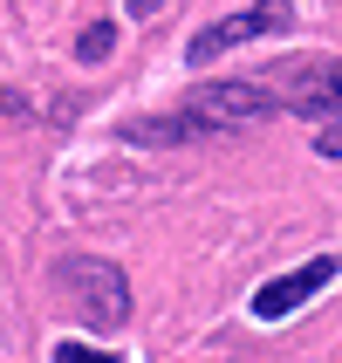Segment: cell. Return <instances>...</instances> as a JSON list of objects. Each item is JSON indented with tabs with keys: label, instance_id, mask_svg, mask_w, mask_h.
Instances as JSON below:
<instances>
[{
	"label": "cell",
	"instance_id": "9c48e42d",
	"mask_svg": "<svg viewBox=\"0 0 342 363\" xmlns=\"http://www.w3.org/2000/svg\"><path fill=\"white\" fill-rule=\"evenodd\" d=\"M315 151H322V158H342V117L336 123H315Z\"/></svg>",
	"mask_w": 342,
	"mask_h": 363
},
{
	"label": "cell",
	"instance_id": "6da1fadb",
	"mask_svg": "<svg viewBox=\"0 0 342 363\" xmlns=\"http://www.w3.org/2000/svg\"><path fill=\"white\" fill-rule=\"evenodd\" d=\"M62 295L82 329H123L130 323V281L117 261H62Z\"/></svg>",
	"mask_w": 342,
	"mask_h": 363
},
{
	"label": "cell",
	"instance_id": "3957f363",
	"mask_svg": "<svg viewBox=\"0 0 342 363\" xmlns=\"http://www.w3.org/2000/svg\"><path fill=\"white\" fill-rule=\"evenodd\" d=\"M287 28H295V0H253V7H240V14L199 28L192 48H185V62L205 69V62H220L226 48H246V41H261V35H287Z\"/></svg>",
	"mask_w": 342,
	"mask_h": 363
},
{
	"label": "cell",
	"instance_id": "30bf717a",
	"mask_svg": "<svg viewBox=\"0 0 342 363\" xmlns=\"http://www.w3.org/2000/svg\"><path fill=\"white\" fill-rule=\"evenodd\" d=\"M164 0H130V14H158Z\"/></svg>",
	"mask_w": 342,
	"mask_h": 363
},
{
	"label": "cell",
	"instance_id": "277c9868",
	"mask_svg": "<svg viewBox=\"0 0 342 363\" xmlns=\"http://www.w3.org/2000/svg\"><path fill=\"white\" fill-rule=\"evenodd\" d=\"M281 110L315 117V123H336L342 117V62H302V69H287Z\"/></svg>",
	"mask_w": 342,
	"mask_h": 363
},
{
	"label": "cell",
	"instance_id": "5b68a950",
	"mask_svg": "<svg viewBox=\"0 0 342 363\" xmlns=\"http://www.w3.org/2000/svg\"><path fill=\"white\" fill-rule=\"evenodd\" d=\"M336 274H342V267L329 261V254H315L308 267H295V274H281V281H261V288H253V315H261V323H281V315H295L302 302H315Z\"/></svg>",
	"mask_w": 342,
	"mask_h": 363
},
{
	"label": "cell",
	"instance_id": "ba28073f",
	"mask_svg": "<svg viewBox=\"0 0 342 363\" xmlns=\"http://www.w3.org/2000/svg\"><path fill=\"white\" fill-rule=\"evenodd\" d=\"M55 363H117V357H110V350H89V343H62Z\"/></svg>",
	"mask_w": 342,
	"mask_h": 363
},
{
	"label": "cell",
	"instance_id": "8fae6325",
	"mask_svg": "<svg viewBox=\"0 0 342 363\" xmlns=\"http://www.w3.org/2000/svg\"><path fill=\"white\" fill-rule=\"evenodd\" d=\"M7 110H21V96H14V89H0V117H7Z\"/></svg>",
	"mask_w": 342,
	"mask_h": 363
},
{
	"label": "cell",
	"instance_id": "8992f818",
	"mask_svg": "<svg viewBox=\"0 0 342 363\" xmlns=\"http://www.w3.org/2000/svg\"><path fill=\"white\" fill-rule=\"evenodd\" d=\"M192 138H205V123L192 117V110H164V117L123 123V144H192Z\"/></svg>",
	"mask_w": 342,
	"mask_h": 363
},
{
	"label": "cell",
	"instance_id": "7a4b0ae2",
	"mask_svg": "<svg viewBox=\"0 0 342 363\" xmlns=\"http://www.w3.org/2000/svg\"><path fill=\"white\" fill-rule=\"evenodd\" d=\"M178 110H192L205 123V138H226V130H253V123L281 117V89H267V82H199Z\"/></svg>",
	"mask_w": 342,
	"mask_h": 363
},
{
	"label": "cell",
	"instance_id": "52a82bcc",
	"mask_svg": "<svg viewBox=\"0 0 342 363\" xmlns=\"http://www.w3.org/2000/svg\"><path fill=\"white\" fill-rule=\"evenodd\" d=\"M110 41H117V28H110V21H89L82 41H76V55H82V62H103V55H110Z\"/></svg>",
	"mask_w": 342,
	"mask_h": 363
}]
</instances>
